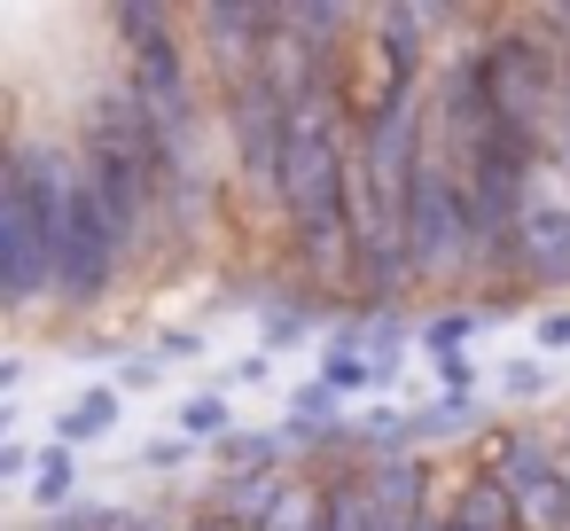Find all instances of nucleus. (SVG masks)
<instances>
[{"instance_id": "1", "label": "nucleus", "mask_w": 570, "mask_h": 531, "mask_svg": "<svg viewBox=\"0 0 570 531\" xmlns=\"http://www.w3.org/2000/svg\"><path fill=\"white\" fill-rule=\"evenodd\" d=\"M476 63H484L492 110L554 165L562 157V134H570V63H562V48L515 9V17H492L484 24Z\"/></svg>"}, {"instance_id": "2", "label": "nucleus", "mask_w": 570, "mask_h": 531, "mask_svg": "<svg viewBox=\"0 0 570 531\" xmlns=\"http://www.w3.org/2000/svg\"><path fill=\"white\" fill-rule=\"evenodd\" d=\"M56 305V235L32 204L24 165L0 149V313H40Z\"/></svg>"}, {"instance_id": "3", "label": "nucleus", "mask_w": 570, "mask_h": 531, "mask_svg": "<svg viewBox=\"0 0 570 531\" xmlns=\"http://www.w3.org/2000/svg\"><path fill=\"white\" fill-rule=\"evenodd\" d=\"M212 110H219V141H227L235 180H243L258 204H274V196H282V165H289V102H282L266 79H250V87H235V95H212Z\"/></svg>"}, {"instance_id": "4", "label": "nucleus", "mask_w": 570, "mask_h": 531, "mask_svg": "<svg viewBox=\"0 0 570 531\" xmlns=\"http://www.w3.org/2000/svg\"><path fill=\"white\" fill-rule=\"evenodd\" d=\"M266 32H274V0H204V9H188V40H196L212 95H235L258 79Z\"/></svg>"}, {"instance_id": "5", "label": "nucleus", "mask_w": 570, "mask_h": 531, "mask_svg": "<svg viewBox=\"0 0 570 531\" xmlns=\"http://www.w3.org/2000/svg\"><path fill=\"white\" fill-rule=\"evenodd\" d=\"M126 266H134V250H126L118 227L102 219L95 188H79V212H71V227H63V250H56V305H63V313L110 305V289L126 282Z\"/></svg>"}, {"instance_id": "6", "label": "nucleus", "mask_w": 570, "mask_h": 531, "mask_svg": "<svg viewBox=\"0 0 570 531\" xmlns=\"http://www.w3.org/2000/svg\"><path fill=\"white\" fill-rule=\"evenodd\" d=\"M508 274H515V297L570 289V188L562 180H539V196L515 227V250H508Z\"/></svg>"}, {"instance_id": "7", "label": "nucleus", "mask_w": 570, "mask_h": 531, "mask_svg": "<svg viewBox=\"0 0 570 531\" xmlns=\"http://www.w3.org/2000/svg\"><path fill=\"white\" fill-rule=\"evenodd\" d=\"M445 523H461V531H523V508H515V492L492 469L469 461L453 476V492H445Z\"/></svg>"}, {"instance_id": "8", "label": "nucleus", "mask_w": 570, "mask_h": 531, "mask_svg": "<svg viewBox=\"0 0 570 531\" xmlns=\"http://www.w3.org/2000/svg\"><path fill=\"white\" fill-rule=\"evenodd\" d=\"M289 500V476H212L204 492V515H227L235 531H266Z\"/></svg>"}, {"instance_id": "9", "label": "nucleus", "mask_w": 570, "mask_h": 531, "mask_svg": "<svg viewBox=\"0 0 570 531\" xmlns=\"http://www.w3.org/2000/svg\"><path fill=\"white\" fill-rule=\"evenodd\" d=\"M118 414H126L118 383H95V391H79L71 406H56V422H48L56 437H48V445H71V453H79V445H102V437L118 430Z\"/></svg>"}, {"instance_id": "10", "label": "nucleus", "mask_w": 570, "mask_h": 531, "mask_svg": "<svg viewBox=\"0 0 570 531\" xmlns=\"http://www.w3.org/2000/svg\"><path fill=\"white\" fill-rule=\"evenodd\" d=\"M523 508V531H570V461L554 453L547 469H531L523 484H508Z\"/></svg>"}, {"instance_id": "11", "label": "nucleus", "mask_w": 570, "mask_h": 531, "mask_svg": "<svg viewBox=\"0 0 570 531\" xmlns=\"http://www.w3.org/2000/svg\"><path fill=\"white\" fill-rule=\"evenodd\" d=\"M313 375H321L328 391H344V399H352V391H391V375L375 367V352H367V344H344V336H328V344H321Z\"/></svg>"}, {"instance_id": "12", "label": "nucleus", "mask_w": 570, "mask_h": 531, "mask_svg": "<svg viewBox=\"0 0 570 531\" xmlns=\"http://www.w3.org/2000/svg\"><path fill=\"white\" fill-rule=\"evenodd\" d=\"M24 500H32L40 523L63 515V508H79V453H71V445H48V453H40V476H32Z\"/></svg>"}, {"instance_id": "13", "label": "nucleus", "mask_w": 570, "mask_h": 531, "mask_svg": "<svg viewBox=\"0 0 570 531\" xmlns=\"http://www.w3.org/2000/svg\"><path fill=\"white\" fill-rule=\"evenodd\" d=\"M173 430H180L188 445H219V437L243 430V422H235V399H227V391H188L180 414H173Z\"/></svg>"}, {"instance_id": "14", "label": "nucleus", "mask_w": 570, "mask_h": 531, "mask_svg": "<svg viewBox=\"0 0 570 531\" xmlns=\"http://www.w3.org/2000/svg\"><path fill=\"white\" fill-rule=\"evenodd\" d=\"M484 328V313L476 305H438V313H422V360H445V352H469V336Z\"/></svg>"}, {"instance_id": "15", "label": "nucleus", "mask_w": 570, "mask_h": 531, "mask_svg": "<svg viewBox=\"0 0 570 531\" xmlns=\"http://www.w3.org/2000/svg\"><path fill=\"white\" fill-rule=\"evenodd\" d=\"M289 422H305V430H352V414H344V391H328L321 375H305L297 391H289Z\"/></svg>"}, {"instance_id": "16", "label": "nucleus", "mask_w": 570, "mask_h": 531, "mask_svg": "<svg viewBox=\"0 0 570 531\" xmlns=\"http://www.w3.org/2000/svg\"><path fill=\"white\" fill-rule=\"evenodd\" d=\"M547 383H554V367H547V360H531V352L500 360V399H539Z\"/></svg>"}, {"instance_id": "17", "label": "nucleus", "mask_w": 570, "mask_h": 531, "mask_svg": "<svg viewBox=\"0 0 570 531\" xmlns=\"http://www.w3.org/2000/svg\"><path fill=\"white\" fill-rule=\"evenodd\" d=\"M204 445H188V437H157V445H141V469L149 476H165V469H180V461H196Z\"/></svg>"}, {"instance_id": "18", "label": "nucleus", "mask_w": 570, "mask_h": 531, "mask_svg": "<svg viewBox=\"0 0 570 531\" xmlns=\"http://www.w3.org/2000/svg\"><path fill=\"white\" fill-rule=\"evenodd\" d=\"M157 383H165V360H157V352H134V360L118 367V391H157Z\"/></svg>"}, {"instance_id": "19", "label": "nucleus", "mask_w": 570, "mask_h": 531, "mask_svg": "<svg viewBox=\"0 0 570 531\" xmlns=\"http://www.w3.org/2000/svg\"><path fill=\"white\" fill-rule=\"evenodd\" d=\"M266 375H274V352H266V344H258V352H243V360H235V367H227V383H219V391H243V383H250V391H258V383H266Z\"/></svg>"}, {"instance_id": "20", "label": "nucleus", "mask_w": 570, "mask_h": 531, "mask_svg": "<svg viewBox=\"0 0 570 531\" xmlns=\"http://www.w3.org/2000/svg\"><path fill=\"white\" fill-rule=\"evenodd\" d=\"M0 476H40V453L24 437H9V445H0Z\"/></svg>"}, {"instance_id": "21", "label": "nucleus", "mask_w": 570, "mask_h": 531, "mask_svg": "<svg viewBox=\"0 0 570 531\" xmlns=\"http://www.w3.org/2000/svg\"><path fill=\"white\" fill-rule=\"evenodd\" d=\"M196 352H204L196 328H165V336H157V360H196Z\"/></svg>"}, {"instance_id": "22", "label": "nucleus", "mask_w": 570, "mask_h": 531, "mask_svg": "<svg viewBox=\"0 0 570 531\" xmlns=\"http://www.w3.org/2000/svg\"><path fill=\"white\" fill-rule=\"evenodd\" d=\"M539 344L547 352H570V313H539Z\"/></svg>"}, {"instance_id": "23", "label": "nucleus", "mask_w": 570, "mask_h": 531, "mask_svg": "<svg viewBox=\"0 0 570 531\" xmlns=\"http://www.w3.org/2000/svg\"><path fill=\"white\" fill-rule=\"evenodd\" d=\"M24 375H32V360H17V352H9V360H0V391H9V399L24 391Z\"/></svg>"}, {"instance_id": "24", "label": "nucleus", "mask_w": 570, "mask_h": 531, "mask_svg": "<svg viewBox=\"0 0 570 531\" xmlns=\"http://www.w3.org/2000/svg\"><path fill=\"white\" fill-rule=\"evenodd\" d=\"M180 531H235V523H227V515H204V508H196V515H188Z\"/></svg>"}, {"instance_id": "25", "label": "nucleus", "mask_w": 570, "mask_h": 531, "mask_svg": "<svg viewBox=\"0 0 570 531\" xmlns=\"http://www.w3.org/2000/svg\"><path fill=\"white\" fill-rule=\"evenodd\" d=\"M438 531H461V523H445V508H438Z\"/></svg>"}]
</instances>
